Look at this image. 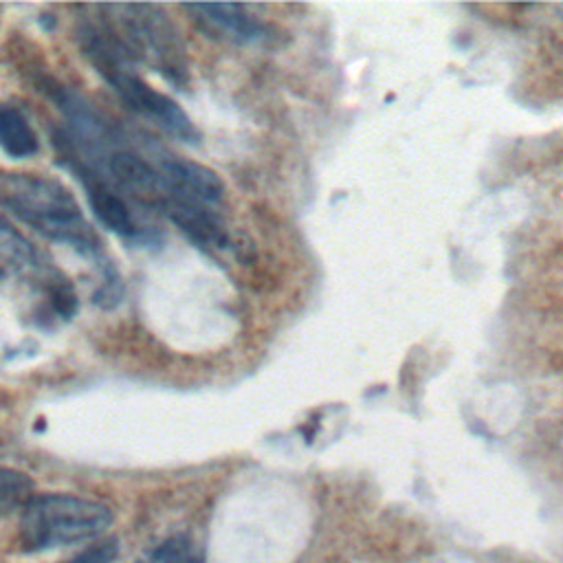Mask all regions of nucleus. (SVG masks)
Wrapping results in <instances>:
<instances>
[{"label":"nucleus","instance_id":"obj_10","mask_svg":"<svg viewBox=\"0 0 563 563\" xmlns=\"http://www.w3.org/2000/svg\"><path fill=\"white\" fill-rule=\"evenodd\" d=\"M139 563H205V554L191 537L174 534L147 550Z\"/></svg>","mask_w":563,"mask_h":563},{"label":"nucleus","instance_id":"obj_11","mask_svg":"<svg viewBox=\"0 0 563 563\" xmlns=\"http://www.w3.org/2000/svg\"><path fill=\"white\" fill-rule=\"evenodd\" d=\"M33 497V482L26 473L0 466V517L24 510Z\"/></svg>","mask_w":563,"mask_h":563},{"label":"nucleus","instance_id":"obj_9","mask_svg":"<svg viewBox=\"0 0 563 563\" xmlns=\"http://www.w3.org/2000/svg\"><path fill=\"white\" fill-rule=\"evenodd\" d=\"M37 264L33 244L0 216V275L35 271Z\"/></svg>","mask_w":563,"mask_h":563},{"label":"nucleus","instance_id":"obj_12","mask_svg":"<svg viewBox=\"0 0 563 563\" xmlns=\"http://www.w3.org/2000/svg\"><path fill=\"white\" fill-rule=\"evenodd\" d=\"M117 554H119L117 539H106V541H99V543L86 548L84 552L73 556L68 563H112L117 559Z\"/></svg>","mask_w":563,"mask_h":563},{"label":"nucleus","instance_id":"obj_3","mask_svg":"<svg viewBox=\"0 0 563 563\" xmlns=\"http://www.w3.org/2000/svg\"><path fill=\"white\" fill-rule=\"evenodd\" d=\"M95 20L136 64H145L172 84L187 79V51L178 31L156 4H103L92 7Z\"/></svg>","mask_w":563,"mask_h":563},{"label":"nucleus","instance_id":"obj_1","mask_svg":"<svg viewBox=\"0 0 563 563\" xmlns=\"http://www.w3.org/2000/svg\"><path fill=\"white\" fill-rule=\"evenodd\" d=\"M0 205L42 235L81 255L101 257V240L59 180L42 174H0Z\"/></svg>","mask_w":563,"mask_h":563},{"label":"nucleus","instance_id":"obj_2","mask_svg":"<svg viewBox=\"0 0 563 563\" xmlns=\"http://www.w3.org/2000/svg\"><path fill=\"white\" fill-rule=\"evenodd\" d=\"M79 44L97 73L110 84V88L121 97L128 108L187 143H196L200 139L187 112L169 95L150 86L134 70V62L121 51V46L103 31V26L95 18L81 20Z\"/></svg>","mask_w":563,"mask_h":563},{"label":"nucleus","instance_id":"obj_6","mask_svg":"<svg viewBox=\"0 0 563 563\" xmlns=\"http://www.w3.org/2000/svg\"><path fill=\"white\" fill-rule=\"evenodd\" d=\"M62 158L66 161V165L73 169V174L81 183L95 218L106 229L114 231L121 238H130V240H139L145 235V231L136 224L132 209L121 191H117L106 178H101L92 167H88L77 156L64 152Z\"/></svg>","mask_w":563,"mask_h":563},{"label":"nucleus","instance_id":"obj_5","mask_svg":"<svg viewBox=\"0 0 563 563\" xmlns=\"http://www.w3.org/2000/svg\"><path fill=\"white\" fill-rule=\"evenodd\" d=\"M154 161L167 194V202L185 200L211 207L224 198V183L211 167L163 152L154 154Z\"/></svg>","mask_w":563,"mask_h":563},{"label":"nucleus","instance_id":"obj_7","mask_svg":"<svg viewBox=\"0 0 563 563\" xmlns=\"http://www.w3.org/2000/svg\"><path fill=\"white\" fill-rule=\"evenodd\" d=\"M191 20L211 37L231 44H264L271 40V29L242 4H185Z\"/></svg>","mask_w":563,"mask_h":563},{"label":"nucleus","instance_id":"obj_4","mask_svg":"<svg viewBox=\"0 0 563 563\" xmlns=\"http://www.w3.org/2000/svg\"><path fill=\"white\" fill-rule=\"evenodd\" d=\"M112 510L92 499L66 493L35 495L20 515V541L26 552L88 541L106 532Z\"/></svg>","mask_w":563,"mask_h":563},{"label":"nucleus","instance_id":"obj_8","mask_svg":"<svg viewBox=\"0 0 563 563\" xmlns=\"http://www.w3.org/2000/svg\"><path fill=\"white\" fill-rule=\"evenodd\" d=\"M0 147L13 158L33 156L40 147L33 125L24 112L11 103H0Z\"/></svg>","mask_w":563,"mask_h":563}]
</instances>
